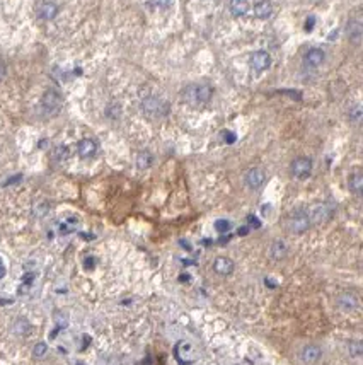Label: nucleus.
I'll return each mask as SVG.
<instances>
[{
    "label": "nucleus",
    "mask_w": 363,
    "mask_h": 365,
    "mask_svg": "<svg viewBox=\"0 0 363 365\" xmlns=\"http://www.w3.org/2000/svg\"><path fill=\"white\" fill-rule=\"evenodd\" d=\"M348 186H349V190H351L355 195H361V191H363V176L361 173H353L351 176H349V179H348Z\"/></svg>",
    "instance_id": "a211bd4d"
},
{
    "label": "nucleus",
    "mask_w": 363,
    "mask_h": 365,
    "mask_svg": "<svg viewBox=\"0 0 363 365\" xmlns=\"http://www.w3.org/2000/svg\"><path fill=\"white\" fill-rule=\"evenodd\" d=\"M142 109H144V113L149 118L157 119V118H164L169 113V104L157 96H149L142 101Z\"/></svg>",
    "instance_id": "f03ea898"
},
{
    "label": "nucleus",
    "mask_w": 363,
    "mask_h": 365,
    "mask_svg": "<svg viewBox=\"0 0 363 365\" xmlns=\"http://www.w3.org/2000/svg\"><path fill=\"white\" fill-rule=\"evenodd\" d=\"M332 213H334V208H332L329 203H319L309 212V220H310V224L319 225V224H324V222L329 220L332 217Z\"/></svg>",
    "instance_id": "423d86ee"
},
{
    "label": "nucleus",
    "mask_w": 363,
    "mask_h": 365,
    "mask_svg": "<svg viewBox=\"0 0 363 365\" xmlns=\"http://www.w3.org/2000/svg\"><path fill=\"white\" fill-rule=\"evenodd\" d=\"M361 350H363V346H361L360 341H351V343H349V355H353V357H360Z\"/></svg>",
    "instance_id": "cd10ccee"
},
{
    "label": "nucleus",
    "mask_w": 363,
    "mask_h": 365,
    "mask_svg": "<svg viewBox=\"0 0 363 365\" xmlns=\"http://www.w3.org/2000/svg\"><path fill=\"white\" fill-rule=\"evenodd\" d=\"M265 179H266L265 171L259 169V167H253V169H249V173L246 174V184H248L251 190L261 188L263 184H265Z\"/></svg>",
    "instance_id": "9d476101"
},
{
    "label": "nucleus",
    "mask_w": 363,
    "mask_h": 365,
    "mask_svg": "<svg viewBox=\"0 0 363 365\" xmlns=\"http://www.w3.org/2000/svg\"><path fill=\"white\" fill-rule=\"evenodd\" d=\"M150 164H152V156L149 152H140L137 157V166L138 169H147Z\"/></svg>",
    "instance_id": "b1692460"
},
{
    "label": "nucleus",
    "mask_w": 363,
    "mask_h": 365,
    "mask_svg": "<svg viewBox=\"0 0 363 365\" xmlns=\"http://www.w3.org/2000/svg\"><path fill=\"white\" fill-rule=\"evenodd\" d=\"M55 321H57V329H62V328H67L68 326V317L62 314V312H55Z\"/></svg>",
    "instance_id": "bb28decb"
},
{
    "label": "nucleus",
    "mask_w": 363,
    "mask_h": 365,
    "mask_svg": "<svg viewBox=\"0 0 363 365\" xmlns=\"http://www.w3.org/2000/svg\"><path fill=\"white\" fill-rule=\"evenodd\" d=\"M14 333L17 334V336H26V334L31 333V324H29V321L26 319V317H19V319H16Z\"/></svg>",
    "instance_id": "412c9836"
},
{
    "label": "nucleus",
    "mask_w": 363,
    "mask_h": 365,
    "mask_svg": "<svg viewBox=\"0 0 363 365\" xmlns=\"http://www.w3.org/2000/svg\"><path fill=\"white\" fill-rule=\"evenodd\" d=\"M312 173V161L309 157H299L292 162V174L299 179L309 178Z\"/></svg>",
    "instance_id": "0eeeda50"
},
{
    "label": "nucleus",
    "mask_w": 363,
    "mask_h": 365,
    "mask_svg": "<svg viewBox=\"0 0 363 365\" xmlns=\"http://www.w3.org/2000/svg\"><path fill=\"white\" fill-rule=\"evenodd\" d=\"M215 229H217V232H220V234H225L230 230V222L225 220V218H220V220L215 222Z\"/></svg>",
    "instance_id": "a878e982"
},
{
    "label": "nucleus",
    "mask_w": 363,
    "mask_h": 365,
    "mask_svg": "<svg viewBox=\"0 0 363 365\" xmlns=\"http://www.w3.org/2000/svg\"><path fill=\"white\" fill-rule=\"evenodd\" d=\"M228 9H230L232 16H235V17L246 16V14H248V11H249V2H248V0H230Z\"/></svg>",
    "instance_id": "dca6fc26"
},
{
    "label": "nucleus",
    "mask_w": 363,
    "mask_h": 365,
    "mask_svg": "<svg viewBox=\"0 0 363 365\" xmlns=\"http://www.w3.org/2000/svg\"><path fill=\"white\" fill-rule=\"evenodd\" d=\"M314 24H315V17L310 16L309 19L305 21V31H312L314 29Z\"/></svg>",
    "instance_id": "473e14b6"
},
{
    "label": "nucleus",
    "mask_w": 363,
    "mask_h": 365,
    "mask_svg": "<svg viewBox=\"0 0 363 365\" xmlns=\"http://www.w3.org/2000/svg\"><path fill=\"white\" fill-rule=\"evenodd\" d=\"M271 11H273V7H271V4L268 0H261V2H258L254 6V16L258 19H268L271 16Z\"/></svg>",
    "instance_id": "f3484780"
},
{
    "label": "nucleus",
    "mask_w": 363,
    "mask_h": 365,
    "mask_svg": "<svg viewBox=\"0 0 363 365\" xmlns=\"http://www.w3.org/2000/svg\"><path fill=\"white\" fill-rule=\"evenodd\" d=\"M46 351H48V345H46L45 341H40L34 345L33 348V357L34 358H43L46 355Z\"/></svg>",
    "instance_id": "393cba45"
},
{
    "label": "nucleus",
    "mask_w": 363,
    "mask_h": 365,
    "mask_svg": "<svg viewBox=\"0 0 363 365\" xmlns=\"http://www.w3.org/2000/svg\"><path fill=\"white\" fill-rule=\"evenodd\" d=\"M62 104H63L62 96H60V92L55 91V89H48L41 99V108L46 114H50V116L51 114H57L60 108H62Z\"/></svg>",
    "instance_id": "39448f33"
},
{
    "label": "nucleus",
    "mask_w": 363,
    "mask_h": 365,
    "mask_svg": "<svg viewBox=\"0 0 363 365\" xmlns=\"http://www.w3.org/2000/svg\"><path fill=\"white\" fill-rule=\"evenodd\" d=\"M4 74H6V67H4V63L0 62V79L4 77Z\"/></svg>",
    "instance_id": "4c0bfd02"
},
{
    "label": "nucleus",
    "mask_w": 363,
    "mask_h": 365,
    "mask_svg": "<svg viewBox=\"0 0 363 365\" xmlns=\"http://www.w3.org/2000/svg\"><path fill=\"white\" fill-rule=\"evenodd\" d=\"M77 365H82V363H77Z\"/></svg>",
    "instance_id": "ea45409f"
},
{
    "label": "nucleus",
    "mask_w": 363,
    "mask_h": 365,
    "mask_svg": "<svg viewBox=\"0 0 363 365\" xmlns=\"http://www.w3.org/2000/svg\"><path fill=\"white\" fill-rule=\"evenodd\" d=\"M310 220H309V213L305 210H295V212L290 213L287 220V227L292 234H302L309 229Z\"/></svg>",
    "instance_id": "20e7f679"
},
{
    "label": "nucleus",
    "mask_w": 363,
    "mask_h": 365,
    "mask_svg": "<svg viewBox=\"0 0 363 365\" xmlns=\"http://www.w3.org/2000/svg\"><path fill=\"white\" fill-rule=\"evenodd\" d=\"M234 268H235V265L230 258L220 256L213 261V272L217 275H220V277H227V275H230L232 272H234Z\"/></svg>",
    "instance_id": "9b49d317"
},
{
    "label": "nucleus",
    "mask_w": 363,
    "mask_h": 365,
    "mask_svg": "<svg viewBox=\"0 0 363 365\" xmlns=\"http://www.w3.org/2000/svg\"><path fill=\"white\" fill-rule=\"evenodd\" d=\"M361 23L360 21H349L348 24V36L353 43H360L361 40Z\"/></svg>",
    "instance_id": "6ab92c4d"
},
{
    "label": "nucleus",
    "mask_w": 363,
    "mask_h": 365,
    "mask_svg": "<svg viewBox=\"0 0 363 365\" xmlns=\"http://www.w3.org/2000/svg\"><path fill=\"white\" fill-rule=\"evenodd\" d=\"M213 96V89L208 84H189L183 89V99L193 108L205 106Z\"/></svg>",
    "instance_id": "f257e3e1"
},
{
    "label": "nucleus",
    "mask_w": 363,
    "mask_h": 365,
    "mask_svg": "<svg viewBox=\"0 0 363 365\" xmlns=\"http://www.w3.org/2000/svg\"><path fill=\"white\" fill-rule=\"evenodd\" d=\"M6 273H7L6 265H4V263H2V260H0V280H2V278L6 277Z\"/></svg>",
    "instance_id": "e433bc0d"
},
{
    "label": "nucleus",
    "mask_w": 363,
    "mask_h": 365,
    "mask_svg": "<svg viewBox=\"0 0 363 365\" xmlns=\"http://www.w3.org/2000/svg\"><path fill=\"white\" fill-rule=\"evenodd\" d=\"M324 58H326V53H324L322 50L312 48L305 53L304 62H305V65H309V67H319V65H322Z\"/></svg>",
    "instance_id": "4468645a"
},
{
    "label": "nucleus",
    "mask_w": 363,
    "mask_h": 365,
    "mask_svg": "<svg viewBox=\"0 0 363 365\" xmlns=\"http://www.w3.org/2000/svg\"><path fill=\"white\" fill-rule=\"evenodd\" d=\"M150 2H152L155 7H162V9H166V7H169V6H171L172 0H150Z\"/></svg>",
    "instance_id": "7c9ffc66"
},
{
    "label": "nucleus",
    "mask_w": 363,
    "mask_h": 365,
    "mask_svg": "<svg viewBox=\"0 0 363 365\" xmlns=\"http://www.w3.org/2000/svg\"><path fill=\"white\" fill-rule=\"evenodd\" d=\"M77 150H79V156L82 159H92L97 152V144L90 139H84V140L79 142Z\"/></svg>",
    "instance_id": "f8f14e48"
},
{
    "label": "nucleus",
    "mask_w": 363,
    "mask_h": 365,
    "mask_svg": "<svg viewBox=\"0 0 363 365\" xmlns=\"http://www.w3.org/2000/svg\"><path fill=\"white\" fill-rule=\"evenodd\" d=\"M239 234H240V235H244V234H248V229H239Z\"/></svg>",
    "instance_id": "58836bf2"
},
{
    "label": "nucleus",
    "mask_w": 363,
    "mask_h": 365,
    "mask_svg": "<svg viewBox=\"0 0 363 365\" xmlns=\"http://www.w3.org/2000/svg\"><path fill=\"white\" fill-rule=\"evenodd\" d=\"M287 251H288L287 244H285L283 241H275L270 248V255L273 260H282V258L287 256Z\"/></svg>",
    "instance_id": "aec40b11"
},
{
    "label": "nucleus",
    "mask_w": 363,
    "mask_h": 365,
    "mask_svg": "<svg viewBox=\"0 0 363 365\" xmlns=\"http://www.w3.org/2000/svg\"><path fill=\"white\" fill-rule=\"evenodd\" d=\"M57 14H58L57 4L48 2V0H43L40 6H38V16H40L41 19L51 21V19H55V16H57Z\"/></svg>",
    "instance_id": "ddd939ff"
},
{
    "label": "nucleus",
    "mask_w": 363,
    "mask_h": 365,
    "mask_svg": "<svg viewBox=\"0 0 363 365\" xmlns=\"http://www.w3.org/2000/svg\"><path fill=\"white\" fill-rule=\"evenodd\" d=\"M360 118H361V108L356 104L353 109H349V119H353V121H360Z\"/></svg>",
    "instance_id": "c756f323"
},
{
    "label": "nucleus",
    "mask_w": 363,
    "mask_h": 365,
    "mask_svg": "<svg viewBox=\"0 0 363 365\" xmlns=\"http://www.w3.org/2000/svg\"><path fill=\"white\" fill-rule=\"evenodd\" d=\"M84 265H85V268H87V270H92L94 265H96V261H94V258H87V260L84 261Z\"/></svg>",
    "instance_id": "f704fd0d"
},
{
    "label": "nucleus",
    "mask_w": 363,
    "mask_h": 365,
    "mask_svg": "<svg viewBox=\"0 0 363 365\" xmlns=\"http://www.w3.org/2000/svg\"><path fill=\"white\" fill-rule=\"evenodd\" d=\"M21 179H23V176L17 174V176H14V178L9 179V181H6V186H7V184H14V183H17V181H21Z\"/></svg>",
    "instance_id": "c9c22d12"
},
{
    "label": "nucleus",
    "mask_w": 363,
    "mask_h": 365,
    "mask_svg": "<svg viewBox=\"0 0 363 365\" xmlns=\"http://www.w3.org/2000/svg\"><path fill=\"white\" fill-rule=\"evenodd\" d=\"M322 355V350L319 348L317 345H307L304 350H302V360H304L305 363H314L317 362L319 358H321Z\"/></svg>",
    "instance_id": "2eb2a0df"
},
{
    "label": "nucleus",
    "mask_w": 363,
    "mask_h": 365,
    "mask_svg": "<svg viewBox=\"0 0 363 365\" xmlns=\"http://www.w3.org/2000/svg\"><path fill=\"white\" fill-rule=\"evenodd\" d=\"M174 357L181 365H191L198 360L196 346L188 340H179L174 346Z\"/></svg>",
    "instance_id": "7ed1b4c3"
},
{
    "label": "nucleus",
    "mask_w": 363,
    "mask_h": 365,
    "mask_svg": "<svg viewBox=\"0 0 363 365\" xmlns=\"http://www.w3.org/2000/svg\"><path fill=\"white\" fill-rule=\"evenodd\" d=\"M248 222H249L251 225H254V227H256V229H259V227H261V222H259L258 218L254 217V215H249V217H248Z\"/></svg>",
    "instance_id": "72a5a7b5"
},
{
    "label": "nucleus",
    "mask_w": 363,
    "mask_h": 365,
    "mask_svg": "<svg viewBox=\"0 0 363 365\" xmlns=\"http://www.w3.org/2000/svg\"><path fill=\"white\" fill-rule=\"evenodd\" d=\"M223 140H225L227 144H234V142L237 140V139H235V133H232V132H223Z\"/></svg>",
    "instance_id": "2f4dec72"
},
{
    "label": "nucleus",
    "mask_w": 363,
    "mask_h": 365,
    "mask_svg": "<svg viewBox=\"0 0 363 365\" xmlns=\"http://www.w3.org/2000/svg\"><path fill=\"white\" fill-rule=\"evenodd\" d=\"M53 157H55V161L63 162L70 157V150H68L67 145H58V147H55V150H53Z\"/></svg>",
    "instance_id": "5701e85b"
},
{
    "label": "nucleus",
    "mask_w": 363,
    "mask_h": 365,
    "mask_svg": "<svg viewBox=\"0 0 363 365\" xmlns=\"http://www.w3.org/2000/svg\"><path fill=\"white\" fill-rule=\"evenodd\" d=\"M249 65H251V68H254L256 72H265L266 68H270V65H271V57L266 53V51H263V50L254 51V53L251 55V58H249Z\"/></svg>",
    "instance_id": "6e6552de"
},
{
    "label": "nucleus",
    "mask_w": 363,
    "mask_h": 365,
    "mask_svg": "<svg viewBox=\"0 0 363 365\" xmlns=\"http://www.w3.org/2000/svg\"><path fill=\"white\" fill-rule=\"evenodd\" d=\"M48 203H41V205H34V215L36 217H43L46 212H48Z\"/></svg>",
    "instance_id": "c85d7f7f"
},
{
    "label": "nucleus",
    "mask_w": 363,
    "mask_h": 365,
    "mask_svg": "<svg viewBox=\"0 0 363 365\" xmlns=\"http://www.w3.org/2000/svg\"><path fill=\"white\" fill-rule=\"evenodd\" d=\"M336 304H338V307L343 312H353L358 309V304L360 302H358V297L355 294H351V292H343V294L338 295Z\"/></svg>",
    "instance_id": "1a4fd4ad"
},
{
    "label": "nucleus",
    "mask_w": 363,
    "mask_h": 365,
    "mask_svg": "<svg viewBox=\"0 0 363 365\" xmlns=\"http://www.w3.org/2000/svg\"><path fill=\"white\" fill-rule=\"evenodd\" d=\"M77 225H79V218L77 217L65 218L62 224H60V234H70L77 229Z\"/></svg>",
    "instance_id": "4be33fe9"
}]
</instances>
